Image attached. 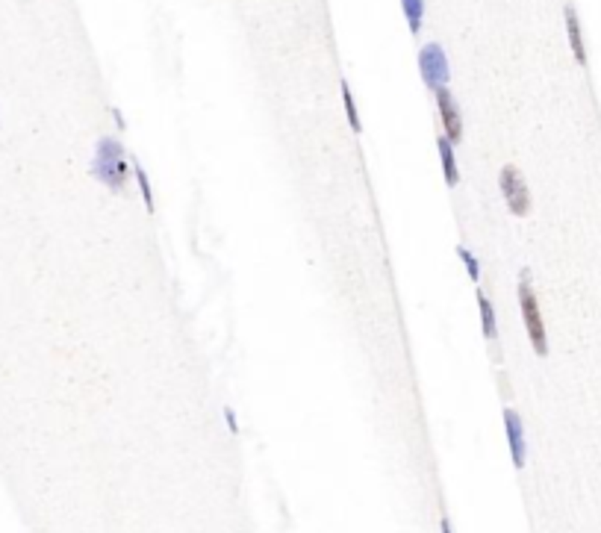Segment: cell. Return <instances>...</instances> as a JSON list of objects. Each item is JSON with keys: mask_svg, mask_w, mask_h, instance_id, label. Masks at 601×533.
Listing matches in <instances>:
<instances>
[{"mask_svg": "<svg viewBox=\"0 0 601 533\" xmlns=\"http://www.w3.org/2000/svg\"><path fill=\"white\" fill-rule=\"evenodd\" d=\"M437 147H439V159H442V174H445V183H448V186H457V183H460V171H457L454 145H451L445 136H439Z\"/></svg>", "mask_w": 601, "mask_h": 533, "instance_id": "ba28073f", "label": "cell"}, {"mask_svg": "<svg viewBox=\"0 0 601 533\" xmlns=\"http://www.w3.org/2000/svg\"><path fill=\"white\" fill-rule=\"evenodd\" d=\"M437 106H439V118H442L445 139L451 145H457L463 139V118H460V109L454 104V94L448 92V86L437 89Z\"/></svg>", "mask_w": 601, "mask_h": 533, "instance_id": "5b68a950", "label": "cell"}, {"mask_svg": "<svg viewBox=\"0 0 601 533\" xmlns=\"http://www.w3.org/2000/svg\"><path fill=\"white\" fill-rule=\"evenodd\" d=\"M133 174H136V183H139V192H142V201H145V209L147 212H154V192H150V183H147V174L145 169L136 162L133 165Z\"/></svg>", "mask_w": 601, "mask_h": 533, "instance_id": "7c38bea8", "label": "cell"}, {"mask_svg": "<svg viewBox=\"0 0 601 533\" xmlns=\"http://www.w3.org/2000/svg\"><path fill=\"white\" fill-rule=\"evenodd\" d=\"M342 104H345V112H348V124L354 133H360V115H357V104H354V94H351V86L348 80H342Z\"/></svg>", "mask_w": 601, "mask_h": 533, "instance_id": "8fae6325", "label": "cell"}, {"mask_svg": "<svg viewBox=\"0 0 601 533\" xmlns=\"http://www.w3.org/2000/svg\"><path fill=\"white\" fill-rule=\"evenodd\" d=\"M439 527H442V533H451V522L445 519V515H442V525H439Z\"/></svg>", "mask_w": 601, "mask_h": 533, "instance_id": "9a60e30c", "label": "cell"}, {"mask_svg": "<svg viewBox=\"0 0 601 533\" xmlns=\"http://www.w3.org/2000/svg\"><path fill=\"white\" fill-rule=\"evenodd\" d=\"M478 310H480V321H483V336L490 342H498V327H495V312H492V304L490 298L478 292Z\"/></svg>", "mask_w": 601, "mask_h": 533, "instance_id": "9c48e42d", "label": "cell"}, {"mask_svg": "<svg viewBox=\"0 0 601 533\" xmlns=\"http://www.w3.org/2000/svg\"><path fill=\"white\" fill-rule=\"evenodd\" d=\"M401 6H404L410 32H413V36H419V32H422V21H425V0H401Z\"/></svg>", "mask_w": 601, "mask_h": 533, "instance_id": "30bf717a", "label": "cell"}, {"mask_svg": "<svg viewBox=\"0 0 601 533\" xmlns=\"http://www.w3.org/2000/svg\"><path fill=\"white\" fill-rule=\"evenodd\" d=\"M566 30H569V44L578 65H587V47H583V36H581V24L572 6H566Z\"/></svg>", "mask_w": 601, "mask_h": 533, "instance_id": "52a82bcc", "label": "cell"}, {"mask_svg": "<svg viewBox=\"0 0 601 533\" xmlns=\"http://www.w3.org/2000/svg\"><path fill=\"white\" fill-rule=\"evenodd\" d=\"M519 304H522V319H525V327H528V336H530L533 351H537L540 357H545L548 354V339H545L542 315H540V304H537V292L530 289L528 274H522V283H519Z\"/></svg>", "mask_w": 601, "mask_h": 533, "instance_id": "7a4b0ae2", "label": "cell"}, {"mask_svg": "<svg viewBox=\"0 0 601 533\" xmlns=\"http://www.w3.org/2000/svg\"><path fill=\"white\" fill-rule=\"evenodd\" d=\"M92 177L97 183H104L112 192H124L130 180V165L124 157V145L112 136H104L95 147V162H92Z\"/></svg>", "mask_w": 601, "mask_h": 533, "instance_id": "6da1fadb", "label": "cell"}, {"mask_svg": "<svg viewBox=\"0 0 601 533\" xmlns=\"http://www.w3.org/2000/svg\"><path fill=\"white\" fill-rule=\"evenodd\" d=\"M419 74L425 80V86L433 89V92L442 89L448 82V59H445L442 44L430 42L419 51Z\"/></svg>", "mask_w": 601, "mask_h": 533, "instance_id": "277c9868", "label": "cell"}, {"mask_svg": "<svg viewBox=\"0 0 601 533\" xmlns=\"http://www.w3.org/2000/svg\"><path fill=\"white\" fill-rule=\"evenodd\" d=\"M457 254H460V259L466 262V269H469V277H472V280H480V269H478V259H475V254H472V251H466L463 245L457 247Z\"/></svg>", "mask_w": 601, "mask_h": 533, "instance_id": "4fadbf2b", "label": "cell"}, {"mask_svg": "<svg viewBox=\"0 0 601 533\" xmlns=\"http://www.w3.org/2000/svg\"><path fill=\"white\" fill-rule=\"evenodd\" d=\"M498 186H501V195H504V201H507V209L513 215H519V219H525L530 212V192L525 186L519 169H516V165H504V169H501Z\"/></svg>", "mask_w": 601, "mask_h": 533, "instance_id": "3957f363", "label": "cell"}, {"mask_svg": "<svg viewBox=\"0 0 601 533\" xmlns=\"http://www.w3.org/2000/svg\"><path fill=\"white\" fill-rule=\"evenodd\" d=\"M224 422H227V427H230V433H236L239 427H236V412H233L230 407L224 410Z\"/></svg>", "mask_w": 601, "mask_h": 533, "instance_id": "5bb4252c", "label": "cell"}, {"mask_svg": "<svg viewBox=\"0 0 601 533\" xmlns=\"http://www.w3.org/2000/svg\"><path fill=\"white\" fill-rule=\"evenodd\" d=\"M504 430H507V445H510V457L516 469H525V457H528V445H525V427L516 410H504Z\"/></svg>", "mask_w": 601, "mask_h": 533, "instance_id": "8992f818", "label": "cell"}]
</instances>
